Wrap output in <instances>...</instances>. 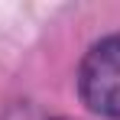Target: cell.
Instances as JSON below:
<instances>
[{"label":"cell","instance_id":"1","mask_svg":"<svg viewBox=\"0 0 120 120\" xmlns=\"http://www.w3.org/2000/svg\"><path fill=\"white\" fill-rule=\"evenodd\" d=\"M78 91L94 114L120 120V33L88 49L78 68Z\"/></svg>","mask_w":120,"mask_h":120},{"label":"cell","instance_id":"2","mask_svg":"<svg viewBox=\"0 0 120 120\" xmlns=\"http://www.w3.org/2000/svg\"><path fill=\"white\" fill-rule=\"evenodd\" d=\"M55 120H71V117H55Z\"/></svg>","mask_w":120,"mask_h":120}]
</instances>
